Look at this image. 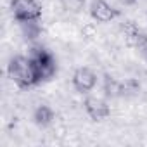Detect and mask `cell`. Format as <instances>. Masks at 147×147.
I'll return each mask as SVG.
<instances>
[{
	"label": "cell",
	"instance_id": "cell-5",
	"mask_svg": "<svg viewBox=\"0 0 147 147\" xmlns=\"http://www.w3.org/2000/svg\"><path fill=\"white\" fill-rule=\"evenodd\" d=\"M85 113L88 114V118L92 121H104L106 118L111 116V107L104 99L99 97H87L83 102Z\"/></svg>",
	"mask_w": 147,
	"mask_h": 147
},
{
	"label": "cell",
	"instance_id": "cell-7",
	"mask_svg": "<svg viewBox=\"0 0 147 147\" xmlns=\"http://www.w3.org/2000/svg\"><path fill=\"white\" fill-rule=\"evenodd\" d=\"M33 121H35V125H38L40 128L49 126V125L54 121V111H52V107H49V106H45V104L38 106V107L33 111Z\"/></svg>",
	"mask_w": 147,
	"mask_h": 147
},
{
	"label": "cell",
	"instance_id": "cell-2",
	"mask_svg": "<svg viewBox=\"0 0 147 147\" xmlns=\"http://www.w3.org/2000/svg\"><path fill=\"white\" fill-rule=\"evenodd\" d=\"M11 11H12L14 19L19 23L40 21L42 18V5L36 0H12Z\"/></svg>",
	"mask_w": 147,
	"mask_h": 147
},
{
	"label": "cell",
	"instance_id": "cell-1",
	"mask_svg": "<svg viewBox=\"0 0 147 147\" xmlns=\"http://www.w3.org/2000/svg\"><path fill=\"white\" fill-rule=\"evenodd\" d=\"M7 75L19 88H31L42 83L33 57H26V55L12 57L7 64Z\"/></svg>",
	"mask_w": 147,
	"mask_h": 147
},
{
	"label": "cell",
	"instance_id": "cell-9",
	"mask_svg": "<svg viewBox=\"0 0 147 147\" xmlns=\"http://www.w3.org/2000/svg\"><path fill=\"white\" fill-rule=\"evenodd\" d=\"M64 2H66V5H67L69 9L78 11V9H82V5L85 4V0H64Z\"/></svg>",
	"mask_w": 147,
	"mask_h": 147
},
{
	"label": "cell",
	"instance_id": "cell-3",
	"mask_svg": "<svg viewBox=\"0 0 147 147\" xmlns=\"http://www.w3.org/2000/svg\"><path fill=\"white\" fill-rule=\"evenodd\" d=\"M33 61H35V66H36V71H38V76H40V82H47L50 80L55 71H57V62L54 59V55L47 50V49H33V54H31Z\"/></svg>",
	"mask_w": 147,
	"mask_h": 147
},
{
	"label": "cell",
	"instance_id": "cell-6",
	"mask_svg": "<svg viewBox=\"0 0 147 147\" xmlns=\"http://www.w3.org/2000/svg\"><path fill=\"white\" fill-rule=\"evenodd\" d=\"M90 16L97 21V23H111L119 16V11L114 9L111 4H107L106 0H94L90 5Z\"/></svg>",
	"mask_w": 147,
	"mask_h": 147
},
{
	"label": "cell",
	"instance_id": "cell-8",
	"mask_svg": "<svg viewBox=\"0 0 147 147\" xmlns=\"http://www.w3.org/2000/svg\"><path fill=\"white\" fill-rule=\"evenodd\" d=\"M135 49H137V52L147 61V35L145 33H138V36H137V40H135Z\"/></svg>",
	"mask_w": 147,
	"mask_h": 147
},
{
	"label": "cell",
	"instance_id": "cell-10",
	"mask_svg": "<svg viewBox=\"0 0 147 147\" xmlns=\"http://www.w3.org/2000/svg\"><path fill=\"white\" fill-rule=\"evenodd\" d=\"M119 2H121L123 5H133V4L137 2V0H119Z\"/></svg>",
	"mask_w": 147,
	"mask_h": 147
},
{
	"label": "cell",
	"instance_id": "cell-4",
	"mask_svg": "<svg viewBox=\"0 0 147 147\" xmlns=\"http://www.w3.org/2000/svg\"><path fill=\"white\" fill-rule=\"evenodd\" d=\"M71 83L75 87L76 92L80 94H88L95 88L97 85V75L90 69V67H78L75 73H73V78H71Z\"/></svg>",
	"mask_w": 147,
	"mask_h": 147
}]
</instances>
